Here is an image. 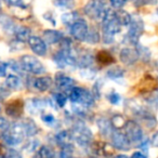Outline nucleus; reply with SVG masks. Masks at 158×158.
<instances>
[{
    "instance_id": "obj_1",
    "label": "nucleus",
    "mask_w": 158,
    "mask_h": 158,
    "mask_svg": "<svg viewBox=\"0 0 158 158\" xmlns=\"http://www.w3.org/2000/svg\"><path fill=\"white\" fill-rule=\"evenodd\" d=\"M69 132L72 135V140H74L80 147H88L92 142V131L82 121L75 123Z\"/></svg>"
},
{
    "instance_id": "obj_2",
    "label": "nucleus",
    "mask_w": 158,
    "mask_h": 158,
    "mask_svg": "<svg viewBox=\"0 0 158 158\" xmlns=\"http://www.w3.org/2000/svg\"><path fill=\"white\" fill-rule=\"evenodd\" d=\"M102 33H103V41L105 44H112L114 36L118 34L121 29V25L115 19V12L108 10L107 14L102 21Z\"/></svg>"
},
{
    "instance_id": "obj_3",
    "label": "nucleus",
    "mask_w": 158,
    "mask_h": 158,
    "mask_svg": "<svg viewBox=\"0 0 158 158\" xmlns=\"http://www.w3.org/2000/svg\"><path fill=\"white\" fill-rule=\"evenodd\" d=\"M25 138H26V135H25L22 123H13L10 125L8 131L3 134L1 139L6 145H8L9 147H14L22 144Z\"/></svg>"
},
{
    "instance_id": "obj_4",
    "label": "nucleus",
    "mask_w": 158,
    "mask_h": 158,
    "mask_svg": "<svg viewBox=\"0 0 158 158\" xmlns=\"http://www.w3.org/2000/svg\"><path fill=\"white\" fill-rule=\"evenodd\" d=\"M20 65L22 70L31 75H41L46 73V68H44V64L33 55L25 54L21 56Z\"/></svg>"
},
{
    "instance_id": "obj_5",
    "label": "nucleus",
    "mask_w": 158,
    "mask_h": 158,
    "mask_svg": "<svg viewBox=\"0 0 158 158\" xmlns=\"http://www.w3.org/2000/svg\"><path fill=\"white\" fill-rule=\"evenodd\" d=\"M108 10L110 9L104 5L103 1H98V0H92L87 3L84 8V11L87 16L94 21H100V22L104 20Z\"/></svg>"
},
{
    "instance_id": "obj_6",
    "label": "nucleus",
    "mask_w": 158,
    "mask_h": 158,
    "mask_svg": "<svg viewBox=\"0 0 158 158\" xmlns=\"http://www.w3.org/2000/svg\"><path fill=\"white\" fill-rule=\"evenodd\" d=\"M123 133L129 140L130 144H140L144 140V133L143 129L136 121L134 120H128L125 123L123 126Z\"/></svg>"
},
{
    "instance_id": "obj_7",
    "label": "nucleus",
    "mask_w": 158,
    "mask_h": 158,
    "mask_svg": "<svg viewBox=\"0 0 158 158\" xmlns=\"http://www.w3.org/2000/svg\"><path fill=\"white\" fill-rule=\"evenodd\" d=\"M110 143H112L113 147L119 151H129L131 144H130L129 140L126 136V134L123 131L118 129H115L113 133L110 134Z\"/></svg>"
},
{
    "instance_id": "obj_8",
    "label": "nucleus",
    "mask_w": 158,
    "mask_h": 158,
    "mask_svg": "<svg viewBox=\"0 0 158 158\" xmlns=\"http://www.w3.org/2000/svg\"><path fill=\"white\" fill-rule=\"evenodd\" d=\"M143 22L139 18H134L131 20L130 23V29L128 31V39L131 44H138L139 39H140L141 35L143 33Z\"/></svg>"
},
{
    "instance_id": "obj_9",
    "label": "nucleus",
    "mask_w": 158,
    "mask_h": 158,
    "mask_svg": "<svg viewBox=\"0 0 158 158\" xmlns=\"http://www.w3.org/2000/svg\"><path fill=\"white\" fill-rule=\"evenodd\" d=\"M88 24H87L86 21L80 20L74 23L72 25V28H70V34H72L73 38H75L78 41H84L87 37V34H88Z\"/></svg>"
},
{
    "instance_id": "obj_10",
    "label": "nucleus",
    "mask_w": 158,
    "mask_h": 158,
    "mask_svg": "<svg viewBox=\"0 0 158 158\" xmlns=\"http://www.w3.org/2000/svg\"><path fill=\"white\" fill-rule=\"evenodd\" d=\"M5 110L6 114L11 118H20L22 116L23 112H24V102L22 100H13L6 105Z\"/></svg>"
},
{
    "instance_id": "obj_11",
    "label": "nucleus",
    "mask_w": 158,
    "mask_h": 158,
    "mask_svg": "<svg viewBox=\"0 0 158 158\" xmlns=\"http://www.w3.org/2000/svg\"><path fill=\"white\" fill-rule=\"evenodd\" d=\"M54 82L57 88L61 89V90L67 91V92H69L75 87V85H76L75 79L70 78L69 76L63 74V73H57V74H55Z\"/></svg>"
},
{
    "instance_id": "obj_12",
    "label": "nucleus",
    "mask_w": 158,
    "mask_h": 158,
    "mask_svg": "<svg viewBox=\"0 0 158 158\" xmlns=\"http://www.w3.org/2000/svg\"><path fill=\"white\" fill-rule=\"evenodd\" d=\"M27 44L31 51L38 56H44L47 54V44L42 38L37 37V36H31Z\"/></svg>"
},
{
    "instance_id": "obj_13",
    "label": "nucleus",
    "mask_w": 158,
    "mask_h": 158,
    "mask_svg": "<svg viewBox=\"0 0 158 158\" xmlns=\"http://www.w3.org/2000/svg\"><path fill=\"white\" fill-rule=\"evenodd\" d=\"M53 85V79L50 76H42L37 77L31 80V86L34 89H36L39 92H44L49 90Z\"/></svg>"
},
{
    "instance_id": "obj_14",
    "label": "nucleus",
    "mask_w": 158,
    "mask_h": 158,
    "mask_svg": "<svg viewBox=\"0 0 158 158\" xmlns=\"http://www.w3.org/2000/svg\"><path fill=\"white\" fill-rule=\"evenodd\" d=\"M120 60L126 65H132L139 60L138 52L135 49L132 48H125L120 51Z\"/></svg>"
},
{
    "instance_id": "obj_15",
    "label": "nucleus",
    "mask_w": 158,
    "mask_h": 158,
    "mask_svg": "<svg viewBox=\"0 0 158 158\" xmlns=\"http://www.w3.org/2000/svg\"><path fill=\"white\" fill-rule=\"evenodd\" d=\"M22 79L19 75L15 74H9L6 76V80H5V86L9 89L10 91H14V90H20L22 88Z\"/></svg>"
},
{
    "instance_id": "obj_16",
    "label": "nucleus",
    "mask_w": 158,
    "mask_h": 158,
    "mask_svg": "<svg viewBox=\"0 0 158 158\" xmlns=\"http://www.w3.org/2000/svg\"><path fill=\"white\" fill-rule=\"evenodd\" d=\"M44 41L49 44H59L63 40L64 36L61 31H54V29H47L44 31Z\"/></svg>"
},
{
    "instance_id": "obj_17",
    "label": "nucleus",
    "mask_w": 158,
    "mask_h": 158,
    "mask_svg": "<svg viewBox=\"0 0 158 158\" xmlns=\"http://www.w3.org/2000/svg\"><path fill=\"white\" fill-rule=\"evenodd\" d=\"M98 128H99L100 132H101L102 135L104 136H110V134L114 131V127L112 125V121L108 120L105 117H100L97 121Z\"/></svg>"
},
{
    "instance_id": "obj_18",
    "label": "nucleus",
    "mask_w": 158,
    "mask_h": 158,
    "mask_svg": "<svg viewBox=\"0 0 158 158\" xmlns=\"http://www.w3.org/2000/svg\"><path fill=\"white\" fill-rule=\"evenodd\" d=\"M31 31L28 27L22 26V25H16L13 35L19 42H27L29 38H31Z\"/></svg>"
},
{
    "instance_id": "obj_19",
    "label": "nucleus",
    "mask_w": 158,
    "mask_h": 158,
    "mask_svg": "<svg viewBox=\"0 0 158 158\" xmlns=\"http://www.w3.org/2000/svg\"><path fill=\"white\" fill-rule=\"evenodd\" d=\"M22 125H23V128H24L26 138H33V136H35L36 134L38 133V131H39L38 126L36 125L35 121L31 118L24 119V120L22 121Z\"/></svg>"
},
{
    "instance_id": "obj_20",
    "label": "nucleus",
    "mask_w": 158,
    "mask_h": 158,
    "mask_svg": "<svg viewBox=\"0 0 158 158\" xmlns=\"http://www.w3.org/2000/svg\"><path fill=\"white\" fill-rule=\"evenodd\" d=\"M72 141L73 140H72V135H70V132L67 131V130H63V131L57 132L54 136V142L60 147L64 146V145L70 144Z\"/></svg>"
},
{
    "instance_id": "obj_21",
    "label": "nucleus",
    "mask_w": 158,
    "mask_h": 158,
    "mask_svg": "<svg viewBox=\"0 0 158 158\" xmlns=\"http://www.w3.org/2000/svg\"><path fill=\"white\" fill-rule=\"evenodd\" d=\"M0 25H1V27H2V29L6 33L9 34H13L14 29L16 27V24L14 23V21L10 16L5 15V14H0Z\"/></svg>"
},
{
    "instance_id": "obj_22",
    "label": "nucleus",
    "mask_w": 158,
    "mask_h": 158,
    "mask_svg": "<svg viewBox=\"0 0 158 158\" xmlns=\"http://www.w3.org/2000/svg\"><path fill=\"white\" fill-rule=\"evenodd\" d=\"M77 104L84 106V107H86V108L92 107V106L94 105V97H93V94L90 91L86 90V89H82L81 97H80L79 102Z\"/></svg>"
},
{
    "instance_id": "obj_23",
    "label": "nucleus",
    "mask_w": 158,
    "mask_h": 158,
    "mask_svg": "<svg viewBox=\"0 0 158 158\" xmlns=\"http://www.w3.org/2000/svg\"><path fill=\"white\" fill-rule=\"evenodd\" d=\"M47 104L48 103H47V101H44V100L35 98V99H31V101H29L28 110L31 114H37L38 112H41V110L46 107Z\"/></svg>"
},
{
    "instance_id": "obj_24",
    "label": "nucleus",
    "mask_w": 158,
    "mask_h": 158,
    "mask_svg": "<svg viewBox=\"0 0 158 158\" xmlns=\"http://www.w3.org/2000/svg\"><path fill=\"white\" fill-rule=\"evenodd\" d=\"M115 19L118 21V23L121 26H128V25H130L131 20H132L131 15H130L127 11L121 10V9L115 11Z\"/></svg>"
},
{
    "instance_id": "obj_25",
    "label": "nucleus",
    "mask_w": 158,
    "mask_h": 158,
    "mask_svg": "<svg viewBox=\"0 0 158 158\" xmlns=\"http://www.w3.org/2000/svg\"><path fill=\"white\" fill-rule=\"evenodd\" d=\"M37 158H57V155L50 146L42 145L37 151Z\"/></svg>"
},
{
    "instance_id": "obj_26",
    "label": "nucleus",
    "mask_w": 158,
    "mask_h": 158,
    "mask_svg": "<svg viewBox=\"0 0 158 158\" xmlns=\"http://www.w3.org/2000/svg\"><path fill=\"white\" fill-rule=\"evenodd\" d=\"M98 62H100L103 65H110L114 62V57L110 52H107L106 50H101L97 55Z\"/></svg>"
},
{
    "instance_id": "obj_27",
    "label": "nucleus",
    "mask_w": 158,
    "mask_h": 158,
    "mask_svg": "<svg viewBox=\"0 0 158 158\" xmlns=\"http://www.w3.org/2000/svg\"><path fill=\"white\" fill-rule=\"evenodd\" d=\"M142 82L147 85L145 87H141V91H143V92H152L153 90H155L156 86H157V81L153 76H145Z\"/></svg>"
},
{
    "instance_id": "obj_28",
    "label": "nucleus",
    "mask_w": 158,
    "mask_h": 158,
    "mask_svg": "<svg viewBox=\"0 0 158 158\" xmlns=\"http://www.w3.org/2000/svg\"><path fill=\"white\" fill-rule=\"evenodd\" d=\"M106 76H107L110 79H113V80L120 79L125 76V70H123L121 67H119V66H115V67H112L107 70Z\"/></svg>"
},
{
    "instance_id": "obj_29",
    "label": "nucleus",
    "mask_w": 158,
    "mask_h": 158,
    "mask_svg": "<svg viewBox=\"0 0 158 158\" xmlns=\"http://www.w3.org/2000/svg\"><path fill=\"white\" fill-rule=\"evenodd\" d=\"M1 158H23V155L19 149L14 147H8L0 154Z\"/></svg>"
},
{
    "instance_id": "obj_30",
    "label": "nucleus",
    "mask_w": 158,
    "mask_h": 158,
    "mask_svg": "<svg viewBox=\"0 0 158 158\" xmlns=\"http://www.w3.org/2000/svg\"><path fill=\"white\" fill-rule=\"evenodd\" d=\"M73 155H74V146L70 143V144L64 145L61 147L57 158H73Z\"/></svg>"
},
{
    "instance_id": "obj_31",
    "label": "nucleus",
    "mask_w": 158,
    "mask_h": 158,
    "mask_svg": "<svg viewBox=\"0 0 158 158\" xmlns=\"http://www.w3.org/2000/svg\"><path fill=\"white\" fill-rule=\"evenodd\" d=\"M99 40H100L99 31H98L95 28H90V29H89L85 41H87L88 44H98V42H99Z\"/></svg>"
},
{
    "instance_id": "obj_32",
    "label": "nucleus",
    "mask_w": 158,
    "mask_h": 158,
    "mask_svg": "<svg viewBox=\"0 0 158 158\" xmlns=\"http://www.w3.org/2000/svg\"><path fill=\"white\" fill-rule=\"evenodd\" d=\"M78 13L77 12H67L62 15V22L66 25H73L76 21H78Z\"/></svg>"
},
{
    "instance_id": "obj_33",
    "label": "nucleus",
    "mask_w": 158,
    "mask_h": 158,
    "mask_svg": "<svg viewBox=\"0 0 158 158\" xmlns=\"http://www.w3.org/2000/svg\"><path fill=\"white\" fill-rule=\"evenodd\" d=\"M82 88H78V87H74L72 90L68 92V98L72 101L73 104H77L79 102V99L81 97Z\"/></svg>"
},
{
    "instance_id": "obj_34",
    "label": "nucleus",
    "mask_w": 158,
    "mask_h": 158,
    "mask_svg": "<svg viewBox=\"0 0 158 158\" xmlns=\"http://www.w3.org/2000/svg\"><path fill=\"white\" fill-rule=\"evenodd\" d=\"M40 143L38 140H35V139H31V140L27 141L26 143L24 144L23 146V149L28 153H33V152H37L38 151V147H39Z\"/></svg>"
},
{
    "instance_id": "obj_35",
    "label": "nucleus",
    "mask_w": 158,
    "mask_h": 158,
    "mask_svg": "<svg viewBox=\"0 0 158 158\" xmlns=\"http://www.w3.org/2000/svg\"><path fill=\"white\" fill-rule=\"evenodd\" d=\"M93 63V57L90 54H84L81 56L77 59V64H78L80 67L87 68Z\"/></svg>"
},
{
    "instance_id": "obj_36",
    "label": "nucleus",
    "mask_w": 158,
    "mask_h": 158,
    "mask_svg": "<svg viewBox=\"0 0 158 158\" xmlns=\"http://www.w3.org/2000/svg\"><path fill=\"white\" fill-rule=\"evenodd\" d=\"M136 52H138V56L139 59H142L144 61H147V60L151 57V52L148 51V49L145 48L143 46H140V44H136Z\"/></svg>"
},
{
    "instance_id": "obj_37",
    "label": "nucleus",
    "mask_w": 158,
    "mask_h": 158,
    "mask_svg": "<svg viewBox=\"0 0 158 158\" xmlns=\"http://www.w3.org/2000/svg\"><path fill=\"white\" fill-rule=\"evenodd\" d=\"M53 3L61 9H73L75 6L74 0H53Z\"/></svg>"
},
{
    "instance_id": "obj_38",
    "label": "nucleus",
    "mask_w": 158,
    "mask_h": 158,
    "mask_svg": "<svg viewBox=\"0 0 158 158\" xmlns=\"http://www.w3.org/2000/svg\"><path fill=\"white\" fill-rule=\"evenodd\" d=\"M54 102L56 103L57 106L60 107H64L66 105V102H67V95L65 93H62V92H59V93H55L54 94Z\"/></svg>"
},
{
    "instance_id": "obj_39",
    "label": "nucleus",
    "mask_w": 158,
    "mask_h": 158,
    "mask_svg": "<svg viewBox=\"0 0 158 158\" xmlns=\"http://www.w3.org/2000/svg\"><path fill=\"white\" fill-rule=\"evenodd\" d=\"M10 125H11V123H9V120H8L6 117L0 116V138H2L3 134L8 131Z\"/></svg>"
},
{
    "instance_id": "obj_40",
    "label": "nucleus",
    "mask_w": 158,
    "mask_h": 158,
    "mask_svg": "<svg viewBox=\"0 0 158 158\" xmlns=\"http://www.w3.org/2000/svg\"><path fill=\"white\" fill-rule=\"evenodd\" d=\"M41 120L48 126H52L55 123L54 116L52 114H49V113H44V114L41 115Z\"/></svg>"
},
{
    "instance_id": "obj_41",
    "label": "nucleus",
    "mask_w": 158,
    "mask_h": 158,
    "mask_svg": "<svg viewBox=\"0 0 158 158\" xmlns=\"http://www.w3.org/2000/svg\"><path fill=\"white\" fill-rule=\"evenodd\" d=\"M6 2L11 7L20 8V9H25L26 5H25L24 0H6Z\"/></svg>"
},
{
    "instance_id": "obj_42",
    "label": "nucleus",
    "mask_w": 158,
    "mask_h": 158,
    "mask_svg": "<svg viewBox=\"0 0 158 158\" xmlns=\"http://www.w3.org/2000/svg\"><path fill=\"white\" fill-rule=\"evenodd\" d=\"M10 92H11V91H10L5 85H1V86H0V103L2 101H5V100L9 97Z\"/></svg>"
},
{
    "instance_id": "obj_43",
    "label": "nucleus",
    "mask_w": 158,
    "mask_h": 158,
    "mask_svg": "<svg viewBox=\"0 0 158 158\" xmlns=\"http://www.w3.org/2000/svg\"><path fill=\"white\" fill-rule=\"evenodd\" d=\"M110 5H112V7L114 8V9L119 10L126 5V1H127V0H110Z\"/></svg>"
},
{
    "instance_id": "obj_44",
    "label": "nucleus",
    "mask_w": 158,
    "mask_h": 158,
    "mask_svg": "<svg viewBox=\"0 0 158 158\" xmlns=\"http://www.w3.org/2000/svg\"><path fill=\"white\" fill-rule=\"evenodd\" d=\"M108 100H110V102L112 104H118L119 103V101H120V95L118 94V93H116V92H113V93H110V95H108Z\"/></svg>"
},
{
    "instance_id": "obj_45",
    "label": "nucleus",
    "mask_w": 158,
    "mask_h": 158,
    "mask_svg": "<svg viewBox=\"0 0 158 158\" xmlns=\"http://www.w3.org/2000/svg\"><path fill=\"white\" fill-rule=\"evenodd\" d=\"M7 75H8L7 62L0 61V78H1V77H6Z\"/></svg>"
},
{
    "instance_id": "obj_46",
    "label": "nucleus",
    "mask_w": 158,
    "mask_h": 158,
    "mask_svg": "<svg viewBox=\"0 0 158 158\" xmlns=\"http://www.w3.org/2000/svg\"><path fill=\"white\" fill-rule=\"evenodd\" d=\"M149 141L148 140H143L142 142L140 143V144H139V147H140L141 149H142V152L143 153H146L147 152V149H148V146H149Z\"/></svg>"
},
{
    "instance_id": "obj_47",
    "label": "nucleus",
    "mask_w": 158,
    "mask_h": 158,
    "mask_svg": "<svg viewBox=\"0 0 158 158\" xmlns=\"http://www.w3.org/2000/svg\"><path fill=\"white\" fill-rule=\"evenodd\" d=\"M151 144L153 145L154 147H158V132L153 134L152 140H151Z\"/></svg>"
},
{
    "instance_id": "obj_48",
    "label": "nucleus",
    "mask_w": 158,
    "mask_h": 158,
    "mask_svg": "<svg viewBox=\"0 0 158 158\" xmlns=\"http://www.w3.org/2000/svg\"><path fill=\"white\" fill-rule=\"evenodd\" d=\"M130 158H147V156L143 152H134Z\"/></svg>"
},
{
    "instance_id": "obj_49",
    "label": "nucleus",
    "mask_w": 158,
    "mask_h": 158,
    "mask_svg": "<svg viewBox=\"0 0 158 158\" xmlns=\"http://www.w3.org/2000/svg\"><path fill=\"white\" fill-rule=\"evenodd\" d=\"M142 3H147V5H155L157 0H140Z\"/></svg>"
},
{
    "instance_id": "obj_50",
    "label": "nucleus",
    "mask_w": 158,
    "mask_h": 158,
    "mask_svg": "<svg viewBox=\"0 0 158 158\" xmlns=\"http://www.w3.org/2000/svg\"><path fill=\"white\" fill-rule=\"evenodd\" d=\"M114 158H129L127 155H125V154H119V155H116Z\"/></svg>"
},
{
    "instance_id": "obj_51",
    "label": "nucleus",
    "mask_w": 158,
    "mask_h": 158,
    "mask_svg": "<svg viewBox=\"0 0 158 158\" xmlns=\"http://www.w3.org/2000/svg\"><path fill=\"white\" fill-rule=\"evenodd\" d=\"M98 1H103V0H98Z\"/></svg>"
},
{
    "instance_id": "obj_52",
    "label": "nucleus",
    "mask_w": 158,
    "mask_h": 158,
    "mask_svg": "<svg viewBox=\"0 0 158 158\" xmlns=\"http://www.w3.org/2000/svg\"><path fill=\"white\" fill-rule=\"evenodd\" d=\"M0 110H1V106H0Z\"/></svg>"
},
{
    "instance_id": "obj_53",
    "label": "nucleus",
    "mask_w": 158,
    "mask_h": 158,
    "mask_svg": "<svg viewBox=\"0 0 158 158\" xmlns=\"http://www.w3.org/2000/svg\"><path fill=\"white\" fill-rule=\"evenodd\" d=\"M0 158H1V156H0Z\"/></svg>"
}]
</instances>
